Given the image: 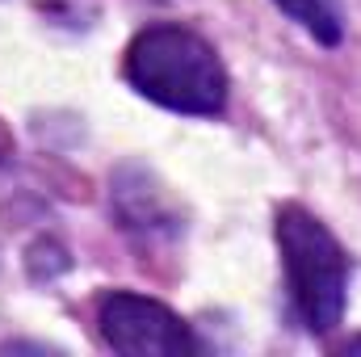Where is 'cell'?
<instances>
[{
  "mask_svg": "<svg viewBox=\"0 0 361 357\" xmlns=\"http://www.w3.org/2000/svg\"><path fill=\"white\" fill-rule=\"evenodd\" d=\"M122 76L143 101L189 118H219L231 97V76L219 51L177 21L143 25L126 47Z\"/></svg>",
  "mask_w": 361,
  "mask_h": 357,
  "instance_id": "cell-1",
  "label": "cell"
},
{
  "mask_svg": "<svg viewBox=\"0 0 361 357\" xmlns=\"http://www.w3.org/2000/svg\"><path fill=\"white\" fill-rule=\"evenodd\" d=\"M345 353H361V337H353V341L345 345Z\"/></svg>",
  "mask_w": 361,
  "mask_h": 357,
  "instance_id": "cell-5",
  "label": "cell"
},
{
  "mask_svg": "<svg viewBox=\"0 0 361 357\" xmlns=\"http://www.w3.org/2000/svg\"><path fill=\"white\" fill-rule=\"evenodd\" d=\"M0 160H4V143H0Z\"/></svg>",
  "mask_w": 361,
  "mask_h": 357,
  "instance_id": "cell-6",
  "label": "cell"
},
{
  "mask_svg": "<svg viewBox=\"0 0 361 357\" xmlns=\"http://www.w3.org/2000/svg\"><path fill=\"white\" fill-rule=\"evenodd\" d=\"M273 240L286 269V294L294 320L311 337H328L345 320L349 303V253L319 214L298 202H281L273 214Z\"/></svg>",
  "mask_w": 361,
  "mask_h": 357,
  "instance_id": "cell-2",
  "label": "cell"
},
{
  "mask_svg": "<svg viewBox=\"0 0 361 357\" xmlns=\"http://www.w3.org/2000/svg\"><path fill=\"white\" fill-rule=\"evenodd\" d=\"M298 30H307L319 47H341L345 38V17L336 0H273Z\"/></svg>",
  "mask_w": 361,
  "mask_h": 357,
  "instance_id": "cell-4",
  "label": "cell"
},
{
  "mask_svg": "<svg viewBox=\"0 0 361 357\" xmlns=\"http://www.w3.org/2000/svg\"><path fill=\"white\" fill-rule=\"evenodd\" d=\"M97 332L122 357H185L197 353L202 341L177 311L160 298L135 290H109L97 303Z\"/></svg>",
  "mask_w": 361,
  "mask_h": 357,
  "instance_id": "cell-3",
  "label": "cell"
}]
</instances>
